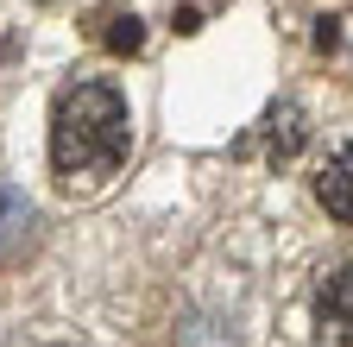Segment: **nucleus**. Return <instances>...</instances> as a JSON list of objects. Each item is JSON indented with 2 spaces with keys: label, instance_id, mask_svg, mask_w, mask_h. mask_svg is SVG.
I'll return each mask as SVG.
<instances>
[{
  "label": "nucleus",
  "instance_id": "f257e3e1",
  "mask_svg": "<svg viewBox=\"0 0 353 347\" xmlns=\"http://www.w3.org/2000/svg\"><path fill=\"white\" fill-rule=\"evenodd\" d=\"M132 152V114L114 82H70L51 101V170L70 190H101Z\"/></svg>",
  "mask_w": 353,
  "mask_h": 347
},
{
  "label": "nucleus",
  "instance_id": "f03ea898",
  "mask_svg": "<svg viewBox=\"0 0 353 347\" xmlns=\"http://www.w3.org/2000/svg\"><path fill=\"white\" fill-rule=\"evenodd\" d=\"M38 240V208L19 184H0V266H19Z\"/></svg>",
  "mask_w": 353,
  "mask_h": 347
},
{
  "label": "nucleus",
  "instance_id": "7ed1b4c3",
  "mask_svg": "<svg viewBox=\"0 0 353 347\" xmlns=\"http://www.w3.org/2000/svg\"><path fill=\"white\" fill-rule=\"evenodd\" d=\"M316 202L334 215V221L353 228V146H341V152L316 170Z\"/></svg>",
  "mask_w": 353,
  "mask_h": 347
},
{
  "label": "nucleus",
  "instance_id": "20e7f679",
  "mask_svg": "<svg viewBox=\"0 0 353 347\" xmlns=\"http://www.w3.org/2000/svg\"><path fill=\"white\" fill-rule=\"evenodd\" d=\"M303 139H309L303 108H272V114L259 120V146H265V158H296Z\"/></svg>",
  "mask_w": 353,
  "mask_h": 347
},
{
  "label": "nucleus",
  "instance_id": "39448f33",
  "mask_svg": "<svg viewBox=\"0 0 353 347\" xmlns=\"http://www.w3.org/2000/svg\"><path fill=\"white\" fill-rule=\"evenodd\" d=\"M316 316H322V328H334V335L353 341V266L334 272V278L316 290Z\"/></svg>",
  "mask_w": 353,
  "mask_h": 347
},
{
  "label": "nucleus",
  "instance_id": "423d86ee",
  "mask_svg": "<svg viewBox=\"0 0 353 347\" xmlns=\"http://www.w3.org/2000/svg\"><path fill=\"white\" fill-rule=\"evenodd\" d=\"M101 38H108V51H120V57H132V51L145 45V32H139V19H132V13H114Z\"/></svg>",
  "mask_w": 353,
  "mask_h": 347
},
{
  "label": "nucleus",
  "instance_id": "0eeeda50",
  "mask_svg": "<svg viewBox=\"0 0 353 347\" xmlns=\"http://www.w3.org/2000/svg\"><path fill=\"white\" fill-rule=\"evenodd\" d=\"M51 347H70V341H51Z\"/></svg>",
  "mask_w": 353,
  "mask_h": 347
}]
</instances>
